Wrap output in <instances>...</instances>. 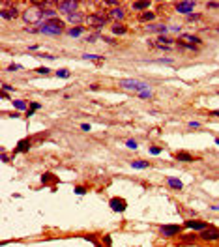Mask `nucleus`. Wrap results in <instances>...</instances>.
<instances>
[{
  "label": "nucleus",
  "mask_w": 219,
  "mask_h": 247,
  "mask_svg": "<svg viewBox=\"0 0 219 247\" xmlns=\"http://www.w3.org/2000/svg\"><path fill=\"white\" fill-rule=\"evenodd\" d=\"M41 182H43V184H56L58 178H56V176H52L51 172H45V174L41 176Z\"/></svg>",
  "instance_id": "nucleus-17"
},
{
  "label": "nucleus",
  "mask_w": 219,
  "mask_h": 247,
  "mask_svg": "<svg viewBox=\"0 0 219 247\" xmlns=\"http://www.w3.org/2000/svg\"><path fill=\"white\" fill-rule=\"evenodd\" d=\"M156 43H159V45H167V47H170V45L174 43V39H170V38H167V36H159V38L156 39Z\"/></svg>",
  "instance_id": "nucleus-18"
},
{
  "label": "nucleus",
  "mask_w": 219,
  "mask_h": 247,
  "mask_svg": "<svg viewBox=\"0 0 219 247\" xmlns=\"http://www.w3.org/2000/svg\"><path fill=\"white\" fill-rule=\"evenodd\" d=\"M176 12L178 13H185V15H191V12L195 9V2H178L176 6Z\"/></svg>",
  "instance_id": "nucleus-10"
},
{
  "label": "nucleus",
  "mask_w": 219,
  "mask_h": 247,
  "mask_svg": "<svg viewBox=\"0 0 219 247\" xmlns=\"http://www.w3.org/2000/svg\"><path fill=\"white\" fill-rule=\"evenodd\" d=\"M156 17V13L154 12H144V13H140V21H142V23H146V21H152V19H154Z\"/></svg>",
  "instance_id": "nucleus-22"
},
{
  "label": "nucleus",
  "mask_w": 219,
  "mask_h": 247,
  "mask_svg": "<svg viewBox=\"0 0 219 247\" xmlns=\"http://www.w3.org/2000/svg\"><path fill=\"white\" fill-rule=\"evenodd\" d=\"M107 13H90V15H86V19H84V23L88 25L90 28H96V30H99V28H103L105 25H107Z\"/></svg>",
  "instance_id": "nucleus-3"
},
{
  "label": "nucleus",
  "mask_w": 219,
  "mask_h": 247,
  "mask_svg": "<svg viewBox=\"0 0 219 247\" xmlns=\"http://www.w3.org/2000/svg\"><path fill=\"white\" fill-rule=\"evenodd\" d=\"M2 161H4V163H8V161H9V157H8L6 154H2Z\"/></svg>",
  "instance_id": "nucleus-45"
},
{
  "label": "nucleus",
  "mask_w": 219,
  "mask_h": 247,
  "mask_svg": "<svg viewBox=\"0 0 219 247\" xmlns=\"http://www.w3.org/2000/svg\"><path fill=\"white\" fill-rule=\"evenodd\" d=\"M0 17H2V19H8V21L17 19V17H19V9H17V6L9 4V2H4V8L0 9Z\"/></svg>",
  "instance_id": "nucleus-4"
},
{
  "label": "nucleus",
  "mask_w": 219,
  "mask_h": 247,
  "mask_svg": "<svg viewBox=\"0 0 219 247\" xmlns=\"http://www.w3.org/2000/svg\"><path fill=\"white\" fill-rule=\"evenodd\" d=\"M2 92H13V88L9 84H2Z\"/></svg>",
  "instance_id": "nucleus-40"
},
{
  "label": "nucleus",
  "mask_w": 219,
  "mask_h": 247,
  "mask_svg": "<svg viewBox=\"0 0 219 247\" xmlns=\"http://www.w3.org/2000/svg\"><path fill=\"white\" fill-rule=\"evenodd\" d=\"M176 159H178V161H185V163L195 161V157H193L191 154H187V152H178V154H176Z\"/></svg>",
  "instance_id": "nucleus-16"
},
{
  "label": "nucleus",
  "mask_w": 219,
  "mask_h": 247,
  "mask_svg": "<svg viewBox=\"0 0 219 247\" xmlns=\"http://www.w3.org/2000/svg\"><path fill=\"white\" fill-rule=\"evenodd\" d=\"M215 144H219V139H215Z\"/></svg>",
  "instance_id": "nucleus-47"
},
{
  "label": "nucleus",
  "mask_w": 219,
  "mask_h": 247,
  "mask_svg": "<svg viewBox=\"0 0 219 247\" xmlns=\"http://www.w3.org/2000/svg\"><path fill=\"white\" fill-rule=\"evenodd\" d=\"M161 236H176L182 232V227L180 225H163V227L159 229Z\"/></svg>",
  "instance_id": "nucleus-8"
},
{
  "label": "nucleus",
  "mask_w": 219,
  "mask_h": 247,
  "mask_svg": "<svg viewBox=\"0 0 219 247\" xmlns=\"http://www.w3.org/2000/svg\"><path fill=\"white\" fill-rule=\"evenodd\" d=\"M197 236H199V234H191V236H182V240H185V242H189V240H197Z\"/></svg>",
  "instance_id": "nucleus-38"
},
{
  "label": "nucleus",
  "mask_w": 219,
  "mask_h": 247,
  "mask_svg": "<svg viewBox=\"0 0 219 247\" xmlns=\"http://www.w3.org/2000/svg\"><path fill=\"white\" fill-rule=\"evenodd\" d=\"M206 6L208 8H214V9H219V2H208Z\"/></svg>",
  "instance_id": "nucleus-39"
},
{
  "label": "nucleus",
  "mask_w": 219,
  "mask_h": 247,
  "mask_svg": "<svg viewBox=\"0 0 219 247\" xmlns=\"http://www.w3.org/2000/svg\"><path fill=\"white\" fill-rule=\"evenodd\" d=\"M8 69H9V71H21V69H23V66H21V64H12Z\"/></svg>",
  "instance_id": "nucleus-31"
},
{
  "label": "nucleus",
  "mask_w": 219,
  "mask_h": 247,
  "mask_svg": "<svg viewBox=\"0 0 219 247\" xmlns=\"http://www.w3.org/2000/svg\"><path fill=\"white\" fill-rule=\"evenodd\" d=\"M81 129L83 131H90V125L88 124H81Z\"/></svg>",
  "instance_id": "nucleus-42"
},
{
  "label": "nucleus",
  "mask_w": 219,
  "mask_h": 247,
  "mask_svg": "<svg viewBox=\"0 0 219 247\" xmlns=\"http://www.w3.org/2000/svg\"><path fill=\"white\" fill-rule=\"evenodd\" d=\"M84 60H99V56H96V55H83Z\"/></svg>",
  "instance_id": "nucleus-35"
},
{
  "label": "nucleus",
  "mask_w": 219,
  "mask_h": 247,
  "mask_svg": "<svg viewBox=\"0 0 219 247\" xmlns=\"http://www.w3.org/2000/svg\"><path fill=\"white\" fill-rule=\"evenodd\" d=\"M113 32L122 36V34H126V32H127V26H126V25H113Z\"/></svg>",
  "instance_id": "nucleus-20"
},
{
  "label": "nucleus",
  "mask_w": 219,
  "mask_h": 247,
  "mask_svg": "<svg viewBox=\"0 0 219 247\" xmlns=\"http://www.w3.org/2000/svg\"><path fill=\"white\" fill-rule=\"evenodd\" d=\"M103 242L109 245V247H111V243H113V240H111V236H105V238H103Z\"/></svg>",
  "instance_id": "nucleus-41"
},
{
  "label": "nucleus",
  "mask_w": 219,
  "mask_h": 247,
  "mask_svg": "<svg viewBox=\"0 0 219 247\" xmlns=\"http://www.w3.org/2000/svg\"><path fill=\"white\" fill-rule=\"evenodd\" d=\"M39 32L43 34H49V36H58L64 32V23L60 19H51V21H45V23L39 25Z\"/></svg>",
  "instance_id": "nucleus-2"
},
{
  "label": "nucleus",
  "mask_w": 219,
  "mask_h": 247,
  "mask_svg": "<svg viewBox=\"0 0 219 247\" xmlns=\"http://www.w3.org/2000/svg\"><path fill=\"white\" fill-rule=\"evenodd\" d=\"M210 114L212 116H219V111H210Z\"/></svg>",
  "instance_id": "nucleus-46"
},
{
  "label": "nucleus",
  "mask_w": 219,
  "mask_h": 247,
  "mask_svg": "<svg viewBox=\"0 0 219 247\" xmlns=\"http://www.w3.org/2000/svg\"><path fill=\"white\" fill-rule=\"evenodd\" d=\"M49 4H52L51 0L30 4L25 12H23V21H25L26 25H39L41 19H43V9H45V6H49Z\"/></svg>",
  "instance_id": "nucleus-1"
},
{
  "label": "nucleus",
  "mask_w": 219,
  "mask_h": 247,
  "mask_svg": "<svg viewBox=\"0 0 219 247\" xmlns=\"http://www.w3.org/2000/svg\"><path fill=\"white\" fill-rule=\"evenodd\" d=\"M146 30L148 32H159V34H165L169 28L165 25H146Z\"/></svg>",
  "instance_id": "nucleus-15"
},
{
  "label": "nucleus",
  "mask_w": 219,
  "mask_h": 247,
  "mask_svg": "<svg viewBox=\"0 0 219 247\" xmlns=\"http://www.w3.org/2000/svg\"><path fill=\"white\" fill-rule=\"evenodd\" d=\"M184 227H185V229H193V230L202 232L204 229H208V223H204V221H191V219H187Z\"/></svg>",
  "instance_id": "nucleus-11"
},
{
  "label": "nucleus",
  "mask_w": 219,
  "mask_h": 247,
  "mask_svg": "<svg viewBox=\"0 0 219 247\" xmlns=\"http://www.w3.org/2000/svg\"><path fill=\"white\" fill-rule=\"evenodd\" d=\"M182 41H185V43H189V45H200V38H197L193 34H184Z\"/></svg>",
  "instance_id": "nucleus-12"
},
{
  "label": "nucleus",
  "mask_w": 219,
  "mask_h": 247,
  "mask_svg": "<svg viewBox=\"0 0 219 247\" xmlns=\"http://www.w3.org/2000/svg\"><path fill=\"white\" fill-rule=\"evenodd\" d=\"M157 64H172V58H157Z\"/></svg>",
  "instance_id": "nucleus-33"
},
{
  "label": "nucleus",
  "mask_w": 219,
  "mask_h": 247,
  "mask_svg": "<svg viewBox=\"0 0 219 247\" xmlns=\"http://www.w3.org/2000/svg\"><path fill=\"white\" fill-rule=\"evenodd\" d=\"M126 146H127V148H131V150H137V148H139L137 141H133V139H129V141L126 142Z\"/></svg>",
  "instance_id": "nucleus-27"
},
{
  "label": "nucleus",
  "mask_w": 219,
  "mask_h": 247,
  "mask_svg": "<svg viewBox=\"0 0 219 247\" xmlns=\"http://www.w3.org/2000/svg\"><path fill=\"white\" fill-rule=\"evenodd\" d=\"M30 139H23V141H21L19 142V146L15 148V152L13 154H19V152H28V150H30Z\"/></svg>",
  "instance_id": "nucleus-13"
},
{
  "label": "nucleus",
  "mask_w": 219,
  "mask_h": 247,
  "mask_svg": "<svg viewBox=\"0 0 219 247\" xmlns=\"http://www.w3.org/2000/svg\"><path fill=\"white\" fill-rule=\"evenodd\" d=\"M167 184H169L172 189H182V187H184V184H182L180 180H176V178H167Z\"/></svg>",
  "instance_id": "nucleus-19"
},
{
  "label": "nucleus",
  "mask_w": 219,
  "mask_h": 247,
  "mask_svg": "<svg viewBox=\"0 0 219 247\" xmlns=\"http://www.w3.org/2000/svg\"><path fill=\"white\" fill-rule=\"evenodd\" d=\"M84 41H96V36H88V38H86Z\"/></svg>",
  "instance_id": "nucleus-44"
},
{
  "label": "nucleus",
  "mask_w": 219,
  "mask_h": 247,
  "mask_svg": "<svg viewBox=\"0 0 219 247\" xmlns=\"http://www.w3.org/2000/svg\"><path fill=\"white\" fill-rule=\"evenodd\" d=\"M199 238L204 240V242H217V240H219V229L208 227V229H204V230L199 234Z\"/></svg>",
  "instance_id": "nucleus-6"
},
{
  "label": "nucleus",
  "mask_w": 219,
  "mask_h": 247,
  "mask_svg": "<svg viewBox=\"0 0 219 247\" xmlns=\"http://www.w3.org/2000/svg\"><path fill=\"white\" fill-rule=\"evenodd\" d=\"M189 127H200L199 122H189Z\"/></svg>",
  "instance_id": "nucleus-43"
},
{
  "label": "nucleus",
  "mask_w": 219,
  "mask_h": 247,
  "mask_svg": "<svg viewBox=\"0 0 219 247\" xmlns=\"http://www.w3.org/2000/svg\"><path fill=\"white\" fill-rule=\"evenodd\" d=\"M96 247H101V245H96Z\"/></svg>",
  "instance_id": "nucleus-48"
},
{
  "label": "nucleus",
  "mask_w": 219,
  "mask_h": 247,
  "mask_svg": "<svg viewBox=\"0 0 219 247\" xmlns=\"http://www.w3.org/2000/svg\"><path fill=\"white\" fill-rule=\"evenodd\" d=\"M150 8V2H133V9H146Z\"/></svg>",
  "instance_id": "nucleus-25"
},
{
  "label": "nucleus",
  "mask_w": 219,
  "mask_h": 247,
  "mask_svg": "<svg viewBox=\"0 0 219 247\" xmlns=\"http://www.w3.org/2000/svg\"><path fill=\"white\" fill-rule=\"evenodd\" d=\"M199 19H200L199 13H191V15H187V21H199Z\"/></svg>",
  "instance_id": "nucleus-36"
},
{
  "label": "nucleus",
  "mask_w": 219,
  "mask_h": 247,
  "mask_svg": "<svg viewBox=\"0 0 219 247\" xmlns=\"http://www.w3.org/2000/svg\"><path fill=\"white\" fill-rule=\"evenodd\" d=\"M150 154H152V155H157V154H161V148H157V146H152V148H150Z\"/></svg>",
  "instance_id": "nucleus-32"
},
{
  "label": "nucleus",
  "mask_w": 219,
  "mask_h": 247,
  "mask_svg": "<svg viewBox=\"0 0 219 247\" xmlns=\"http://www.w3.org/2000/svg\"><path fill=\"white\" fill-rule=\"evenodd\" d=\"M36 71H38L39 75H49V73H51V69H49V68H45V66H41V68H38Z\"/></svg>",
  "instance_id": "nucleus-30"
},
{
  "label": "nucleus",
  "mask_w": 219,
  "mask_h": 247,
  "mask_svg": "<svg viewBox=\"0 0 219 247\" xmlns=\"http://www.w3.org/2000/svg\"><path fill=\"white\" fill-rule=\"evenodd\" d=\"M56 8L60 9V12H64V13L71 15V13H75V12H77L79 2H75V0H62V2H56Z\"/></svg>",
  "instance_id": "nucleus-5"
},
{
  "label": "nucleus",
  "mask_w": 219,
  "mask_h": 247,
  "mask_svg": "<svg viewBox=\"0 0 219 247\" xmlns=\"http://www.w3.org/2000/svg\"><path fill=\"white\" fill-rule=\"evenodd\" d=\"M139 95H140V98H150L152 92L150 90H142V92H139Z\"/></svg>",
  "instance_id": "nucleus-37"
},
{
  "label": "nucleus",
  "mask_w": 219,
  "mask_h": 247,
  "mask_svg": "<svg viewBox=\"0 0 219 247\" xmlns=\"http://www.w3.org/2000/svg\"><path fill=\"white\" fill-rule=\"evenodd\" d=\"M109 206H111L113 212H126L127 202H126V199H122V197H113L111 200H109Z\"/></svg>",
  "instance_id": "nucleus-7"
},
{
  "label": "nucleus",
  "mask_w": 219,
  "mask_h": 247,
  "mask_svg": "<svg viewBox=\"0 0 219 247\" xmlns=\"http://www.w3.org/2000/svg\"><path fill=\"white\" fill-rule=\"evenodd\" d=\"M75 193H77V195H84V193H86V189H84L83 185H77V187H75Z\"/></svg>",
  "instance_id": "nucleus-34"
},
{
  "label": "nucleus",
  "mask_w": 219,
  "mask_h": 247,
  "mask_svg": "<svg viewBox=\"0 0 219 247\" xmlns=\"http://www.w3.org/2000/svg\"><path fill=\"white\" fill-rule=\"evenodd\" d=\"M131 167H133V169H148L150 163H148V161H133Z\"/></svg>",
  "instance_id": "nucleus-24"
},
{
  "label": "nucleus",
  "mask_w": 219,
  "mask_h": 247,
  "mask_svg": "<svg viewBox=\"0 0 219 247\" xmlns=\"http://www.w3.org/2000/svg\"><path fill=\"white\" fill-rule=\"evenodd\" d=\"M43 17H47L49 21H51V19H56V9H51V8L43 9Z\"/></svg>",
  "instance_id": "nucleus-23"
},
{
  "label": "nucleus",
  "mask_w": 219,
  "mask_h": 247,
  "mask_svg": "<svg viewBox=\"0 0 219 247\" xmlns=\"http://www.w3.org/2000/svg\"><path fill=\"white\" fill-rule=\"evenodd\" d=\"M68 34H69L71 38L81 36V34H83V26H73V28H69V30H68Z\"/></svg>",
  "instance_id": "nucleus-21"
},
{
  "label": "nucleus",
  "mask_w": 219,
  "mask_h": 247,
  "mask_svg": "<svg viewBox=\"0 0 219 247\" xmlns=\"http://www.w3.org/2000/svg\"><path fill=\"white\" fill-rule=\"evenodd\" d=\"M126 17V12L122 6H116V8H111L107 12V19H114V21H122Z\"/></svg>",
  "instance_id": "nucleus-9"
},
{
  "label": "nucleus",
  "mask_w": 219,
  "mask_h": 247,
  "mask_svg": "<svg viewBox=\"0 0 219 247\" xmlns=\"http://www.w3.org/2000/svg\"><path fill=\"white\" fill-rule=\"evenodd\" d=\"M38 109H41V105H39V103H32V105H30V109H28V116H30V114H34V111H38Z\"/></svg>",
  "instance_id": "nucleus-28"
},
{
  "label": "nucleus",
  "mask_w": 219,
  "mask_h": 247,
  "mask_svg": "<svg viewBox=\"0 0 219 247\" xmlns=\"http://www.w3.org/2000/svg\"><path fill=\"white\" fill-rule=\"evenodd\" d=\"M56 75H58V77H62V79H68V77H69V71H68V69H58Z\"/></svg>",
  "instance_id": "nucleus-29"
},
{
  "label": "nucleus",
  "mask_w": 219,
  "mask_h": 247,
  "mask_svg": "<svg viewBox=\"0 0 219 247\" xmlns=\"http://www.w3.org/2000/svg\"><path fill=\"white\" fill-rule=\"evenodd\" d=\"M84 19H86V17H83V13H79V12H75V13L68 15V21H69V23H73V25H81Z\"/></svg>",
  "instance_id": "nucleus-14"
},
{
  "label": "nucleus",
  "mask_w": 219,
  "mask_h": 247,
  "mask_svg": "<svg viewBox=\"0 0 219 247\" xmlns=\"http://www.w3.org/2000/svg\"><path fill=\"white\" fill-rule=\"evenodd\" d=\"M13 107H15V109H19V111H25V109H26V103H25V101H13Z\"/></svg>",
  "instance_id": "nucleus-26"
}]
</instances>
